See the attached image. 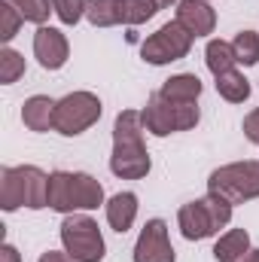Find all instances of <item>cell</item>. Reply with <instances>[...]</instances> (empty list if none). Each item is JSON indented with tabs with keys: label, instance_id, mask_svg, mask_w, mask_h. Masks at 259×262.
<instances>
[{
	"label": "cell",
	"instance_id": "obj_17",
	"mask_svg": "<svg viewBox=\"0 0 259 262\" xmlns=\"http://www.w3.org/2000/svg\"><path fill=\"white\" fill-rule=\"evenodd\" d=\"M250 250V235L247 229H229L226 235H220V241L213 244V256L217 262H235Z\"/></svg>",
	"mask_w": 259,
	"mask_h": 262
},
{
	"label": "cell",
	"instance_id": "obj_15",
	"mask_svg": "<svg viewBox=\"0 0 259 262\" xmlns=\"http://www.w3.org/2000/svg\"><path fill=\"white\" fill-rule=\"evenodd\" d=\"M159 95L171 104H195L198 95H201V79L195 73H177V76L162 82Z\"/></svg>",
	"mask_w": 259,
	"mask_h": 262
},
{
	"label": "cell",
	"instance_id": "obj_4",
	"mask_svg": "<svg viewBox=\"0 0 259 262\" xmlns=\"http://www.w3.org/2000/svg\"><path fill=\"white\" fill-rule=\"evenodd\" d=\"M232 201L217 192H207L204 198H195L189 204L180 207L177 213V226H180V235L186 241H204V238H213L220 229H226L232 223Z\"/></svg>",
	"mask_w": 259,
	"mask_h": 262
},
{
	"label": "cell",
	"instance_id": "obj_11",
	"mask_svg": "<svg viewBox=\"0 0 259 262\" xmlns=\"http://www.w3.org/2000/svg\"><path fill=\"white\" fill-rule=\"evenodd\" d=\"M34 58L40 61L43 70H61L70 58V46H67V37L58 28H49V25H40L37 34H34Z\"/></svg>",
	"mask_w": 259,
	"mask_h": 262
},
{
	"label": "cell",
	"instance_id": "obj_20",
	"mask_svg": "<svg viewBox=\"0 0 259 262\" xmlns=\"http://www.w3.org/2000/svg\"><path fill=\"white\" fill-rule=\"evenodd\" d=\"M232 49H235V61L244 67L259 64V34L256 31H241L235 40H232Z\"/></svg>",
	"mask_w": 259,
	"mask_h": 262
},
{
	"label": "cell",
	"instance_id": "obj_16",
	"mask_svg": "<svg viewBox=\"0 0 259 262\" xmlns=\"http://www.w3.org/2000/svg\"><path fill=\"white\" fill-rule=\"evenodd\" d=\"M217 79V92H220V98L223 101H229V104H244L247 98H250V82H247V76L241 73V70H226V73H220V76H213Z\"/></svg>",
	"mask_w": 259,
	"mask_h": 262
},
{
	"label": "cell",
	"instance_id": "obj_5",
	"mask_svg": "<svg viewBox=\"0 0 259 262\" xmlns=\"http://www.w3.org/2000/svg\"><path fill=\"white\" fill-rule=\"evenodd\" d=\"M140 119H143V128L156 137H168L174 131H189L198 125L201 113H198V104H171L165 101L159 92L146 98V107L140 110Z\"/></svg>",
	"mask_w": 259,
	"mask_h": 262
},
{
	"label": "cell",
	"instance_id": "obj_8",
	"mask_svg": "<svg viewBox=\"0 0 259 262\" xmlns=\"http://www.w3.org/2000/svg\"><path fill=\"white\" fill-rule=\"evenodd\" d=\"M101 113H104V107H101V98L95 92H70L55 104L52 131H58L64 137H76V134L92 128L101 119Z\"/></svg>",
	"mask_w": 259,
	"mask_h": 262
},
{
	"label": "cell",
	"instance_id": "obj_24",
	"mask_svg": "<svg viewBox=\"0 0 259 262\" xmlns=\"http://www.w3.org/2000/svg\"><path fill=\"white\" fill-rule=\"evenodd\" d=\"M21 12L9 3V0H0V40L3 43H9L15 34H18V28H21Z\"/></svg>",
	"mask_w": 259,
	"mask_h": 262
},
{
	"label": "cell",
	"instance_id": "obj_19",
	"mask_svg": "<svg viewBox=\"0 0 259 262\" xmlns=\"http://www.w3.org/2000/svg\"><path fill=\"white\" fill-rule=\"evenodd\" d=\"M204 61H207V70L213 76H220V73H226V70H232V67L238 64L235 61V49L226 40H210L207 49H204Z\"/></svg>",
	"mask_w": 259,
	"mask_h": 262
},
{
	"label": "cell",
	"instance_id": "obj_18",
	"mask_svg": "<svg viewBox=\"0 0 259 262\" xmlns=\"http://www.w3.org/2000/svg\"><path fill=\"white\" fill-rule=\"evenodd\" d=\"M85 18L95 28L122 25V0H85Z\"/></svg>",
	"mask_w": 259,
	"mask_h": 262
},
{
	"label": "cell",
	"instance_id": "obj_12",
	"mask_svg": "<svg viewBox=\"0 0 259 262\" xmlns=\"http://www.w3.org/2000/svg\"><path fill=\"white\" fill-rule=\"evenodd\" d=\"M177 21L192 37H207L217 28V12L207 0H180L177 3Z\"/></svg>",
	"mask_w": 259,
	"mask_h": 262
},
{
	"label": "cell",
	"instance_id": "obj_10",
	"mask_svg": "<svg viewBox=\"0 0 259 262\" xmlns=\"http://www.w3.org/2000/svg\"><path fill=\"white\" fill-rule=\"evenodd\" d=\"M174 247L168 238V223L165 220H146V226L137 235L134 244V262H174Z\"/></svg>",
	"mask_w": 259,
	"mask_h": 262
},
{
	"label": "cell",
	"instance_id": "obj_30",
	"mask_svg": "<svg viewBox=\"0 0 259 262\" xmlns=\"http://www.w3.org/2000/svg\"><path fill=\"white\" fill-rule=\"evenodd\" d=\"M159 3V9H165V6H171V3H180V0H156Z\"/></svg>",
	"mask_w": 259,
	"mask_h": 262
},
{
	"label": "cell",
	"instance_id": "obj_13",
	"mask_svg": "<svg viewBox=\"0 0 259 262\" xmlns=\"http://www.w3.org/2000/svg\"><path fill=\"white\" fill-rule=\"evenodd\" d=\"M55 104L58 101H52L49 95H34V98H28L25 104H21V122H25V128L31 131H49L52 128V122H55Z\"/></svg>",
	"mask_w": 259,
	"mask_h": 262
},
{
	"label": "cell",
	"instance_id": "obj_22",
	"mask_svg": "<svg viewBox=\"0 0 259 262\" xmlns=\"http://www.w3.org/2000/svg\"><path fill=\"white\" fill-rule=\"evenodd\" d=\"M9 3L21 12L25 21H34V25H46L49 12H55L52 9V0H9Z\"/></svg>",
	"mask_w": 259,
	"mask_h": 262
},
{
	"label": "cell",
	"instance_id": "obj_21",
	"mask_svg": "<svg viewBox=\"0 0 259 262\" xmlns=\"http://www.w3.org/2000/svg\"><path fill=\"white\" fill-rule=\"evenodd\" d=\"M156 12H159L156 0H122V25H128V28L149 21Z\"/></svg>",
	"mask_w": 259,
	"mask_h": 262
},
{
	"label": "cell",
	"instance_id": "obj_7",
	"mask_svg": "<svg viewBox=\"0 0 259 262\" xmlns=\"http://www.w3.org/2000/svg\"><path fill=\"white\" fill-rule=\"evenodd\" d=\"M61 244H64V253H70L76 262H101L107 253V244H104L98 223L85 213H67L64 216Z\"/></svg>",
	"mask_w": 259,
	"mask_h": 262
},
{
	"label": "cell",
	"instance_id": "obj_2",
	"mask_svg": "<svg viewBox=\"0 0 259 262\" xmlns=\"http://www.w3.org/2000/svg\"><path fill=\"white\" fill-rule=\"evenodd\" d=\"M0 207L6 213L18 207H49V174H43L37 165H18L0 171Z\"/></svg>",
	"mask_w": 259,
	"mask_h": 262
},
{
	"label": "cell",
	"instance_id": "obj_27",
	"mask_svg": "<svg viewBox=\"0 0 259 262\" xmlns=\"http://www.w3.org/2000/svg\"><path fill=\"white\" fill-rule=\"evenodd\" d=\"M37 262H76V259H73L70 253H58V250H46V253H43V256H40Z\"/></svg>",
	"mask_w": 259,
	"mask_h": 262
},
{
	"label": "cell",
	"instance_id": "obj_25",
	"mask_svg": "<svg viewBox=\"0 0 259 262\" xmlns=\"http://www.w3.org/2000/svg\"><path fill=\"white\" fill-rule=\"evenodd\" d=\"M52 9L61 18V25H76L85 15V0H52Z\"/></svg>",
	"mask_w": 259,
	"mask_h": 262
},
{
	"label": "cell",
	"instance_id": "obj_1",
	"mask_svg": "<svg viewBox=\"0 0 259 262\" xmlns=\"http://www.w3.org/2000/svg\"><path fill=\"white\" fill-rule=\"evenodd\" d=\"M143 119L137 110H122L113 122V156L110 171L119 180H143L153 168V159L143 143Z\"/></svg>",
	"mask_w": 259,
	"mask_h": 262
},
{
	"label": "cell",
	"instance_id": "obj_6",
	"mask_svg": "<svg viewBox=\"0 0 259 262\" xmlns=\"http://www.w3.org/2000/svg\"><path fill=\"white\" fill-rule=\"evenodd\" d=\"M207 192L229 198L232 204H244L259 198V162H232L223 165L210 174L207 180Z\"/></svg>",
	"mask_w": 259,
	"mask_h": 262
},
{
	"label": "cell",
	"instance_id": "obj_29",
	"mask_svg": "<svg viewBox=\"0 0 259 262\" xmlns=\"http://www.w3.org/2000/svg\"><path fill=\"white\" fill-rule=\"evenodd\" d=\"M235 262H256V256H253V250H247L244 256H238V259H235Z\"/></svg>",
	"mask_w": 259,
	"mask_h": 262
},
{
	"label": "cell",
	"instance_id": "obj_9",
	"mask_svg": "<svg viewBox=\"0 0 259 262\" xmlns=\"http://www.w3.org/2000/svg\"><path fill=\"white\" fill-rule=\"evenodd\" d=\"M195 37L174 18V21H165L156 34H149L146 40H143V46H140V55H143V61L146 64H171V61H180V58H186L189 55V49H192Z\"/></svg>",
	"mask_w": 259,
	"mask_h": 262
},
{
	"label": "cell",
	"instance_id": "obj_14",
	"mask_svg": "<svg viewBox=\"0 0 259 262\" xmlns=\"http://www.w3.org/2000/svg\"><path fill=\"white\" fill-rule=\"evenodd\" d=\"M104 207H107L110 229L119 232V235H125L131 226H134V220H137V195L134 192H116Z\"/></svg>",
	"mask_w": 259,
	"mask_h": 262
},
{
	"label": "cell",
	"instance_id": "obj_26",
	"mask_svg": "<svg viewBox=\"0 0 259 262\" xmlns=\"http://www.w3.org/2000/svg\"><path fill=\"white\" fill-rule=\"evenodd\" d=\"M244 137L253 140V143H259V110H253V113L244 116Z\"/></svg>",
	"mask_w": 259,
	"mask_h": 262
},
{
	"label": "cell",
	"instance_id": "obj_31",
	"mask_svg": "<svg viewBox=\"0 0 259 262\" xmlns=\"http://www.w3.org/2000/svg\"><path fill=\"white\" fill-rule=\"evenodd\" d=\"M253 256H256V262H259V250H253Z\"/></svg>",
	"mask_w": 259,
	"mask_h": 262
},
{
	"label": "cell",
	"instance_id": "obj_3",
	"mask_svg": "<svg viewBox=\"0 0 259 262\" xmlns=\"http://www.w3.org/2000/svg\"><path fill=\"white\" fill-rule=\"evenodd\" d=\"M104 204V186L85 171H52L49 174V207L58 213L95 210Z\"/></svg>",
	"mask_w": 259,
	"mask_h": 262
},
{
	"label": "cell",
	"instance_id": "obj_28",
	"mask_svg": "<svg viewBox=\"0 0 259 262\" xmlns=\"http://www.w3.org/2000/svg\"><path fill=\"white\" fill-rule=\"evenodd\" d=\"M0 262H21V256H18V250L12 244H3L0 247Z\"/></svg>",
	"mask_w": 259,
	"mask_h": 262
},
{
	"label": "cell",
	"instance_id": "obj_23",
	"mask_svg": "<svg viewBox=\"0 0 259 262\" xmlns=\"http://www.w3.org/2000/svg\"><path fill=\"white\" fill-rule=\"evenodd\" d=\"M18 76H25V58L15 52V49H0V82L3 85H12Z\"/></svg>",
	"mask_w": 259,
	"mask_h": 262
}]
</instances>
